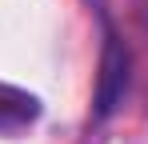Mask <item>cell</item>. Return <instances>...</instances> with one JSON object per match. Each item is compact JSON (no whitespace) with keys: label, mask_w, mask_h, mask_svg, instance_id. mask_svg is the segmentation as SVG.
Instances as JSON below:
<instances>
[{"label":"cell","mask_w":148,"mask_h":144,"mask_svg":"<svg viewBox=\"0 0 148 144\" xmlns=\"http://www.w3.org/2000/svg\"><path fill=\"white\" fill-rule=\"evenodd\" d=\"M40 120V96L0 80V136H16Z\"/></svg>","instance_id":"obj_1"},{"label":"cell","mask_w":148,"mask_h":144,"mask_svg":"<svg viewBox=\"0 0 148 144\" xmlns=\"http://www.w3.org/2000/svg\"><path fill=\"white\" fill-rule=\"evenodd\" d=\"M124 84H128V56L116 44H108V52H104V80H100V112L116 108Z\"/></svg>","instance_id":"obj_2"}]
</instances>
